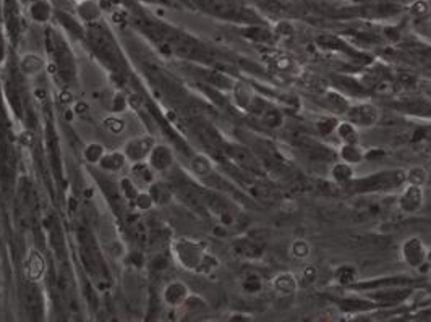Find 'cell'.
<instances>
[{"label":"cell","mask_w":431,"mask_h":322,"mask_svg":"<svg viewBox=\"0 0 431 322\" xmlns=\"http://www.w3.org/2000/svg\"><path fill=\"white\" fill-rule=\"evenodd\" d=\"M174 254L182 267L188 269V271L209 272L211 269L217 266V261L208 254L199 243L188 238H182L174 243Z\"/></svg>","instance_id":"cell-1"},{"label":"cell","mask_w":431,"mask_h":322,"mask_svg":"<svg viewBox=\"0 0 431 322\" xmlns=\"http://www.w3.org/2000/svg\"><path fill=\"white\" fill-rule=\"evenodd\" d=\"M86 36H88V41H90L91 47L94 49V52L101 57V60H104V63L117 68L120 62V55L117 52L116 42H113L110 33L105 28H102L99 23H93L90 24V28H88Z\"/></svg>","instance_id":"cell-2"},{"label":"cell","mask_w":431,"mask_h":322,"mask_svg":"<svg viewBox=\"0 0 431 322\" xmlns=\"http://www.w3.org/2000/svg\"><path fill=\"white\" fill-rule=\"evenodd\" d=\"M400 254H402L404 263H406L409 267L417 269V267H421L426 263L428 249L425 246L423 240H421L420 237H410L402 243Z\"/></svg>","instance_id":"cell-3"},{"label":"cell","mask_w":431,"mask_h":322,"mask_svg":"<svg viewBox=\"0 0 431 322\" xmlns=\"http://www.w3.org/2000/svg\"><path fill=\"white\" fill-rule=\"evenodd\" d=\"M397 206L400 209V212L407 214V215H413L418 211H421V207L425 206L423 186H415V185L407 183L397 199Z\"/></svg>","instance_id":"cell-4"},{"label":"cell","mask_w":431,"mask_h":322,"mask_svg":"<svg viewBox=\"0 0 431 322\" xmlns=\"http://www.w3.org/2000/svg\"><path fill=\"white\" fill-rule=\"evenodd\" d=\"M346 115H347V120L352 121L355 126L369 128V126L376 125L378 120H380V109L371 102H363V104H358V106L349 107Z\"/></svg>","instance_id":"cell-5"},{"label":"cell","mask_w":431,"mask_h":322,"mask_svg":"<svg viewBox=\"0 0 431 322\" xmlns=\"http://www.w3.org/2000/svg\"><path fill=\"white\" fill-rule=\"evenodd\" d=\"M154 144L156 143L151 136H138V138L130 139V141L125 144V151H123V154H125L127 160H131L135 164L141 162L143 159L149 157V154H151Z\"/></svg>","instance_id":"cell-6"},{"label":"cell","mask_w":431,"mask_h":322,"mask_svg":"<svg viewBox=\"0 0 431 322\" xmlns=\"http://www.w3.org/2000/svg\"><path fill=\"white\" fill-rule=\"evenodd\" d=\"M24 274L28 282L36 283L46 274V259L39 253L38 249H31L28 256H26V263H24Z\"/></svg>","instance_id":"cell-7"},{"label":"cell","mask_w":431,"mask_h":322,"mask_svg":"<svg viewBox=\"0 0 431 322\" xmlns=\"http://www.w3.org/2000/svg\"><path fill=\"white\" fill-rule=\"evenodd\" d=\"M148 159H149V167L154 172H165L174 165V154L164 144H154Z\"/></svg>","instance_id":"cell-8"},{"label":"cell","mask_w":431,"mask_h":322,"mask_svg":"<svg viewBox=\"0 0 431 322\" xmlns=\"http://www.w3.org/2000/svg\"><path fill=\"white\" fill-rule=\"evenodd\" d=\"M228 155H231V159L237 164L240 165V167L243 170H248L251 173H256L258 169H260V162L254 159V155L246 149V147H240V146H232L231 149H228Z\"/></svg>","instance_id":"cell-9"},{"label":"cell","mask_w":431,"mask_h":322,"mask_svg":"<svg viewBox=\"0 0 431 322\" xmlns=\"http://www.w3.org/2000/svg\"><path fill=\"white\" fill-rule=\"evenodd\" d=\"M272 288L280 297H289L298 290V278L292 272H280L272 278Z\"/></svg>","instance_id":"cell-10"},{"label":"cell","mask_w":431,"mask_h":322,"mask_svg":"<svg viewBox=\"0 0 431 322\" xmlns=\"http://www.w3.org/2000/svg\"><path fill=\"white\" fill-rule=\"evenodd\" d=\"M188 297L190 295H188L187 285L182 283V282H170L164 290V301L169 304V306H174V308L182 306Z\"/></svg>","instance_id":"cell-11"},{"label":"cell","mask_w":431,"mask_h":322,"mask_svg":"<svg viewBox=\"0 0 431 322\" xmlns=\"http://www.w3.org/2000/svg\"><path fill=\"white\" fill-rule=\"evenodd\" d=\"M76 15L78 18L84 23H98L102 16V8L98 2L94 0H84V2H80L76 7Z\"/></svg>","instance_id":"cell-12"},{"label":"cell","mask_w":431,"mask_h":322,"mask_svg":"<svg viewBox=\"0 0 431 322\" xmlns=\"http://www.w3.org/2000/svg\"><path fill=\"white\" fill-rule=\"evenodd\" d=\"M354 177H355V170H354V165L352 164L339 160L331 167V178L339 185L350 183V181L354 180Z\"/></svg>","instance_id":"cell-13"},{"label":"cell","mask_w":431,"mask_h":322,"mask_svg":"<svg viewBox=\"0 0 431 322\" xmlns=\"http://www.w3.org/2000/svg\"><path fill=\"white\" fill-rule=\"evenodd\" d=\"M339 157L340 160L355 165V164L363 162L365 152L362 147L358 146V143H342L340 149H339Z\"/></svg>","instance_id":"cell-14"},{"label":"cell","mask_w":431,"mask_h":322,"mask_svg":"<svg viewBox=\"0 0 431 322\" xmlns=\"http://www.w3.org/2000/svg\"><path fill=\"white\" fill-rule=\"evenodd\" d=\"M20 68H21V73L26 76H36L39 75L44 68H46V62L44 58L36 55V54H26L23 55L21 62H20Z\"/></svg>","instance_id":"cell-15"},{"label":"cell","mask_w":431,"mask_h":322,"mask_svg":"<svg viewBox=\"0 0 431 322\" xmlns=\"http://www.w3.org/2000/svg\"><path fill=\"white\" fill-rule=\"evenodd\" d=\"M253 99H254V94L250 86H246L245 83L234 84V101L242 110H248Z\"/></svg>","instance_id":"cell-16"},{"label":"cell","mask_w":431,"mask_h":322,"mask_svg":"<svg viewBox=\"0 0 431 322\" xmlns=\"http://www.w3.org/2000/svg\"><path fill=\"white\" fill-rule=\"evenodd\" d=\"M336 135L339 136V139L342 143H358L360 141V135L357 126L352 123V121H339L336 126Z\"/></svg>","instance_id":"cell-17"},{"label":"cell","mask_w":431,"mask_h":322,"mask_svg":"<svg viewBox=\"0 0 431 322\" xmlns=\"http://www.w3.org/2000/svg\"><path fill=\"white\" fill-rule=\"evenodd\" d=\"M125 162H127V157L123 152H110V154L102 155V159L99 160V165L107 172H119Z\"/></svg>","instance_id":"cell-18"},{"label":"cell","mask_w":431,"mask_h":322,"mask_svg":"<svg viewBox=\"0 0 431 322\" xmlns=\"http://www.w3.org/2000/svg\"><path fill=\"white\" fill-rule=\"evenodd\" d=\"M406 181L409 185L425 186L428 183V170L423 165H413L406 172Z\"/></svg>","instance_id":"cell-19"},{"label":"cell","mask_w":431,"mask_h":322,"mask_svg":"<svg viewBox=\"0 0 431 322\" xmlns=\"http://www.w3.org/2000/svg\"><path fill=\"white\" fill-rule=\"evenodd\" d=\"M191 170L196 173L198 177L206 178L213 173V164H211L209 157L205 154H196L191 159Z\"/></svg>","instance_id":"cell-20"},{"label":"cell","mask_w":431,"mask_h":322,"mask_svg":"<svg viewBox=\"0 0 431 322\" xmlns=\"http://www.w3.org/2000/svg\"><path fill=\"white\" fill-rule=\"evenodd\" d=\"M290 256L297 261H305L311 256V245L305 238H295L290 243Z\"/></svg>","instance_id":"cell-21"},{"label":"cell","mask_w":431,"mask_h":322,"mask_svg":"<svg viewBox=\"0 0 431 322\" xmlns=\"http://www.w3.org/2000/svg\"><path fill=\"white\" fill-rule=\"evenodd\" d=\"M358 277V271L355 266L352 264H344V266H339L336 271H334V278L342 283V285H350L357 280Z\"/></svg>","instance_id":"cell-22"},{"label":"cell","mask_w":431,"mask_h":322,"mask_svg":"<svg viewBox=\"0 0 431 322\" xmlns=\"http://www.w3.org/2000/svg\"><path fill=\"white\" fill-rule=\"evenodd\" d=\"M235 249L239 251L240 256L245 257H258L261 254V246L256 243V240H240L235 243Z\"/></svg>","instance_id":"cell-23"},{"label":"cell","mask_w":431,"mask_h":322,"mask_svg":"<svg viewBox=\"0 0 431 322\" xmlns=\"http://www.w3.org/2000/svg\"><path fill=\"white\" fill-rule=\"evenodd\" d=\"M30 15H31V18H33L34 21L46 23V21L50 18L52 10H50V7H49L47 4H44V2H34V4L30 7Z\"/></svg>","instance_id":"cell-24"},{"label":"cell","mask_w":431,"mask_h":322,"mask_svg":"<svg viewBox=\"0 0 431 322\" xmlns=\"http://www.w3.org/2000/svg\"><path fill=\"white\" fill-rule=\"evenodd\" d=\"M261 121L269 128H279L284 123V115L276 109H266L261 114Z\"/></svg>","instance_id":"cell-25"},{"label":"cell","mask_w":431,"mask_h":322,"mask_svg":"<svg viewBox=\"0 0 431 322\" xmlns=\"http://www.w3.org/2000/svg\"><path fill=\"white\" fill-rule=\"evenodd\" d=\"M149 196L153 198L154 204H164L170 199V189L162 183H154L149 189Z\"/></svg>","instance_id":"cell-26"},{"label":"cell","mask_w":431,"mask_h":322,"mask_svg":"<svg viewBox=\"0 0 431 322\" xmlns=\"http://www.w3.org/2000/svg\"><path fill=\"white\" fill-rule=\"evenodd\" d=\"M102 155H104V147L102 146H99V144H90L84 149V157H86V160L90 162V164H99V160L102 159Z\"/></svg>","instance_id":"cell-27"},{"label":"cell","mask_w":431,"mask_h":322,"mask_svg":"<svg viewBox=\"0 0 431 322\" xmlns=\"http://www.w3.org/2000/svg\"><path fill=\"white\" fill-rule=\"evenodd\" d=\"M326 98H328V101L331 102V106H332V107H336L337 110L344 112V114L349 110V102H347V99L344 98V95H340L339 92L329 91Z\"/></svg>","instance_id":"cell-28"},{"label":"cell","mask_w":431,"mask_h":322,"mask_svg":"<svg viewBox=\"0 0 431 322\" xmlns=\"http://www.w3.org/2000/svg\"><path fill=\"white\" fill-rule=\"evenodd\" d=\"M318 277H320V271L318 267L313 266V264H306L303 269H302V280L306 283V285H311L314 282H318Z\"/></svg>","instance_id":"cell-29"},{"label":"cell","mask_w":431,"mask_h":322,"mask_svg":"<svg viewBox=\"0 0 431 322\" xmlns=\"http://www.w3.org/2000/svg\"><path fill=\"white\" fill-rule=\"evenodd\" d=\"M431 12V7L428 2H425V0H417V2H413L410 5V13L413 16H418V18H423V16H428Z\"/></svg>","instance_id":"cell-30"},{"label":"cell","mask_w":431,"mask_h":322,"mask_svg":"<svg viewBox=\"0 0 431 322\" xmlns=\"http://www.w3.org/2000/svg\"><path fill=\"white\" fill-rule=\"evenodd\" d=\"M274 33L277 34V36H282V38H290V36H294V33H295V28H294V24L290 23V21H285V20H282V21H279V23L276 24V28H274Z\"/></svg>","instance_id":"cell-31"},{"label":"cell","mask_w":431,"mask_h":322,"mask_svg":"<svg viewBox=\"0 0 431 322\" xmlns=\"http://www.w3.org/2000/svg\"><path fill=\"white\" fill-rule=\"evenodd\" d=\"M105 128L109 130L110 133H122L123 128H125V123L120 120V118H116V117H110V118H105Z\"/></svg>","instance_id":"cell-32"},{"label":"cell","mask_w":431,"mask_h":322,"mask_svg":"<svg viewBox=\"0 0 431 322\" xmlns=\"http://www.w3.org/2000/svg\"><path fill=\"white\" fill-rule=\"evenodd\" d=\"M316 126H318V130H320L321 135H328V133L336 132L337 121L332 120V118H329V120H321V121H318V123H316Z\"/></svg>","instance_id":"cell-33"},{"label":"cell","mask_w":431,"mask_h":322,"mask_svg":"<svg viewBox=\"0 0 431 322\" xmlns=\"http://www.w3.org/2000/svg\"><path fill=\"white\" fill-rule=\"evenodd\" d=\"M243 288H245V292H248V293H256V292L261 290V280H260L258 277H251V278L248 277L243 282Z\"/></svg>","instance_id":"cell-34"},{"label":"cell","mask_w":431,"mask_h":322,"mask_svg":"<svg viewBox=\"0 0 431 322\" xmlns=\"http://www.w3.org/2000/svg\"><path fill=\"white\" fill-rule=\"evenodd\" d=\"M274 67L279 70V72L287 73L289 70L294 67V62H292V60H290L289 57H277V58L274 60Z\"/></svg>","instance_id":"cell-35"},{"label":"cell","mask_w":431,"mask_h":322,"mask_svg":"<svg viewBox=\"0 0 431 322\" xmlns=\"http://www.w3.org/2000/svg\"><path fill=\"white\" fill-rule=\"evenodd\" d=\"M4 57V41H2V36H0V60H2Z\"/></svg>","instance_id":"cell-36"},{"label":"cell","mask_w":431,"mask_h":322,"mask_svg":"<svg viewBox=\"0 0 431 322\" xmlns=\"http://www.w3.org/2000/svg\"><path fill=\"white\" fill-rule=\"evenodd\" d=\"M426 261H428V263L431 264V249L428 251V254H426Z\"/></svg>","instance_id":"cell-37"},{"label":"cell","mask_w":431,"mask_h":322,"mask_svg":"<svg viewBox=\"0 0 431 322\" xmlns=\"http://www.w3.org/2000/svg\"><path fill=\"white\" fill-rule=\"evenodd\" d=\"M75 2H78V4H80V2H84V0H75Z\"/></svg>","instance_id":"cell-38"},{"label":"cell","mask_w":431,"mask_h":322,"mask_svg":"<svg viewBox=\"0 0 431 322\" xmlns=\"http://www.w3.org/2000/svg\"><path fill=\"white\" fill-rule=\"evenodd\" d=\"M295 2H297V0H295Z\"/></svg>","instance_id":"cell-39"},{"label":"cell","mask_w":431,"mask_h":322,"mask_svg":"<svg viewBox=\"0 0 431 322\" xmlns=\"http://www.w3.org/2000/svg\"><path fill=\"white\" fill-rule=\"evenodd\" d=\"M429 95H431V94H429Z\"/></svg>","instance_id":"cell-40"}]
</instances>
